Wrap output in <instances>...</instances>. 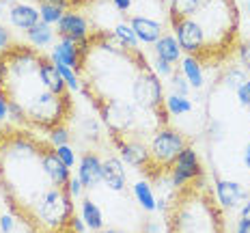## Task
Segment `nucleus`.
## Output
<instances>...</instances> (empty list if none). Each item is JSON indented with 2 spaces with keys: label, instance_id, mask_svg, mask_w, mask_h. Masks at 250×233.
<instances>
[{
  "label": "nucleus",
  "instance_id": "393cba45",
  "mask_svg": "<svg viewBox=\"0 0 250 233\" xmlns=\"http://www.w3.org/2000/svg\"><path fill=\"white\" fill-rule=\"evenodd\" d=\"M114 37H117L119 41H123L129 50H136L138 48V39H136V35H134L129 22H119L117 26H114Z\"/></svg>",
  "mask_w": 250,
  "mask_h": 233
},
{
  "label": "nucleus",
  "instance_id": "7ed1b4c3",
  "mask_svg": "<svg viewBox=\"0 0 250 233\" xmlns=\"http://www.w3.org/2000/svg\"><path fill=\"white\" fill-rule=\"evenodd\" d=\"M95 108L100 110L104 126L108 127L112 141L119 138H132L138 132V108L129 102L117 100V97H95Z\"/></svg>",
  "mask_w": 250,
  "mask_h": 233
},
{
  "label": "nucleus",
  "instance_id": "f3484780",
  "mask_svg": "<svg viewBox=\"0 0 250 233\" xmlns=\"http://www.w3.org/2000/svg\"><path fill=\"white\" fill-rule=\"evenodd\" d=\"M39 9H35L33 4H24V2H18L15 7L11 9L9 13V22L11 26L20 30H30L35 24H39Z\"/></svg>",
  "mask_w": 250,
  "mask_h": 233
},
{
  "label": "nucleus",
  "instance_id": "412c9836",
  "mask_svg": "<svg viewBox=\"0 0 250 233\" xmlns=\"http://www.w3.org/2000/svg\"><path fill=\"white\" fill-rule=\"evenodd\" d=\"M203 0H170V22H177V20H186V18H194L196 11L201 9Z\"/></svg>",
  "mask_w": 250,
  "mask_h": 233
},
{
  "label": "nucleus",
  "instance_id": "4be33fe9",
  "mask_svg": "<svg viewBox=\"0 0 250 233\" xmlns=\"http://www.w3.org/2000/svg\"><path fill=\"white\" fill-rule=\"evenodd\" d=\"M26 37H28V41L35 45V48L41 50L54 41V30H52L50 24H45L39 20V24H35L30 30H26Z\"/></svg>",
  "mask_w": 250,
  "mask_h": 233
},
{
  "label": "nucleus",
  "instance_id": "ddd939ff",
  "mask_svg": "<svg viewBox=\"0 0 250 233\" xmlns=\"http://www.w3.org/2000/svg\"><path fill=\"white\" fill-rule=\"evenodd\" d=\"M102 181L114 192H123L127 186V173H125L123 160L119 155H108L102 162Z\"/></svg>",
  "mask_w": 250,
  "mask_h": 233
},
{
  "label": "nucleus",
  "instance_id": "20e7f679",
  "mask_svg": "<svg viewBox=\"0 0 250 233\" xmlns=\"http://www.w3.org/2000/svg\"><path fill=\"white\" fill-rule=\"evenodd\" d=\"M188 145V138L179 129L170 127V126H162L153 132L149 141V153H151V164H153V170H151V177L160 179L166 173L168 175L170 167L177 160V155L181 153Z\"/></svg>",
  "mask_w": 250,
  "mask_h": 233
},
{
  "label": "nucleus",
  "instance_id": "e433bc0d",
  "mask_svg": "<svg viewBox=\"0 0 250 233\" xmlns=\"http://www.w3.org/2000/svg\"><path fill=\"white\" fill-rule=\"evenodd\" d=\"M15 4H18L15 0H0V18H4V15L9 18V13H11V9Z\"/></svg>",
  "mask_w": 250,
  "mask_h": 233
},
{
  "label": "nucleus",
  "instance_id": "f03ea898",
  "mask_svg": "<svg viewBox=\"0 0 250 233\" xmlns=\"http://www.w3.org/2000/svg\"><path fill=\"white\" fill-rule=\"evenodd\" d=\"M26 121L28 126L41 127V129H54L56 126H65L67 117L71 112V100L67 95H56L48 89L39 91L28 104L24 106Z\"/></svg>",
  "mask_w": 250,
  "mask_h": 233
},
{
  "label": "nucleus",
  "instance_id": "f8f14e48",
  "mask_svg": "<svg viewBox=\"0 0 250 233\" xmlns=\"http://www.w3.org/2000/svg\"><path fill=\"white\" fill-rule=\"evenodd\" d=\"M56 26H59L56 33L61 35V39H74V41H78V43L86 41L88 33H91L86 18L84 15H80V13H76V11H67Z\"/></svg>",
  "mask_w": 250,
  "mask_h": 233
},
{
  "label": "nucleus",
  "instance_id": "c03bdc74",
  "mask_svg": "<svg viewBox=\"0 0 250 233\" xmlns=\"http://www.w3.org/2000/svg\"><path fill=\"white\" fill-rule=\"evenodd\" d=\"M248 13H250V0H248Z\"/></svg>",
  "mask_w": 250,
  "mask_h": 233
},
{
  "label": "nucleus",
  "instance_id": "4468645a",
  "mask_svg": "<svg viewBox=\"0 0 250 233\" xmlns=\"http://www.w3.org/2000/svg\"><path fill=\"white\" fill-rule=\"evenodd\" d=\"M102 162L100 155L95 151H86L80 158V167H78V179L82 181L86 190H93L102 184Z\"/></svg>",
  "mask_w": 250,
  "mask_h": 233
},
{
  "label": "nucleus",
  "instance_id": "aec40b11",
  "mask_svg": "<svg viewBox=\"0 0 250 233\" xmlns=\"http://www.w3.org/2000/svg\"><path fill=\"white\" fill-rule=\"evenodd\" d=\"M80 212H82V220H84L86 229H91L95 233L104 229V216H102V210L97 207L95 201H91L88 196H86V199H82Z\"/></svg>",
  "mask_w": 250,
  "mask_h": 233
},
{
  "label": "nucleus",
  "instance_id": "b1692460",
  "mask_svg": "<svg viewBox=\"0 0 250 233\" xmlns=\"http://www.w3.org/2000/svg\"><path fill=\"white\" fill-rule=\"evenodd\" d=\"M164 108L168 115H188V112H192V102L188 100L184 95H175V93H170V95L164 97Z\"/></svg>",
  "mask_w": 250,
  "mask_h": 233
},
{
  "label": "nucleus",
  "instance_id": "a878e982",
  "mask_svg": "<svg viewBox=\"0 0 250 233\" xmlns=\"http://www.w3.org/2000/svg\"><path fill=\"white\" fill-rule=\"evenodd\" d=\"M248 71L244 69L242 65H237V67H229L227 69V74H225V85L229 86V89H233V91H237L239 86L244 85V82L248 80Z\"/></svg>",
  "mask_w": 250,
  "mask_h": 233
},
{
  "label": "nucleus",
  "instance_id": "4c0bfd02",
  "mask_svg": "<svg viewBox=\"0 0 250 233\" xmlns=\"http://www.w3.org/2000/svg\"><path fill=\"white\" fill-rule=\"evenodd\" d=\"M0 231L2 233H13V218L11 216H0Z\"/></svg>",
  "mask_w": 250,
  "mask_h": 233
},
{
  "label": "nucleus",
  "instance_id": "72a5a7b5",
  "mask_svg": "<svg viewBox=\"0 0 250 233\" xmlns=\"http://www.w3.org/2000/svg\"><path fill=\"white\" fill-rule=\"evenodd\" d=\"M239 61H242V67L246 71H250V41H244L239 45Z\"/></svg>",
  "mask_w": 250,
  "mask_h": 233
},
{
  "label": "nucleus",
  "instance_id": "5701e85b",
  "mask_svg": "<svg viewBox=\"0 0 250 233\" xmlns=\"http://www.w3.org/2000/svg\"><path fill=\"white\" fill-rule=\"evenodd\" d=\"M134 196H136L138 205L143 207L145 212L158 210V201H155V194H153V190H151V186L147 181H136V184H134Z\"/></svg>",
  "mask_w": 250,
  "mask_h": 233
},
{
  "label": "nucleus",
  "instance_id": "0eeeda50",
  "mask_svg": "<svg viewBox=\"0 0 250 233\" xmlns=\"http://www.w3.org/2000/svg\"><path fill=\"white\" fill-rule=\"evenodd\" d=\"M170 24H173L175 37L179 41L181 50L201 61L203 52H205V35H203L199 22L194 18H186V20H177V22H170Z\"/></svg>",
  "mask_w": 250,
  "mask_h": 233
},
{
  "label": "nucleus",
  "instance_id": "c9c22d12",
  "mask_svg": "<svg viewBox=\"0 0 250 233\" xmlns=\"http://www.w3.org/2000/svg\"><path fill=\"white\" fill-rule=\"evenodd\" d=\"M9 119V100L4 95H0V123H4Z\"/></svg>",
  "mask_w": 250,
  "mask_h": 233
},
{
  "label": "nucleus",
  "instance_id": "1a4fd4ad",
  "mask_svg": "<svg viewBox=\"0 0 250 233\" xmlns=\"http://www.w3.org/2000/svg\"><path fill=\"white\" fill-rule=\"evenodd\" d=\"M114 143H117L121 160H125V164L136 167L138 170H145V173L151 177L153 164H151L149 145H145L140 138H119V141H114Z\"/></svg>",
  "mask_w": 250,
  "mask_h": 233
},
{
  "label": "nucleus",
  "instance_id": "79ce46f5",
  "mask_svg": "<svg viewBox=\"0 0 250 233\" xmlns=\"http://www.w3.org/2000/svg\"><path fill=\"white\" fill-rule=\"evenodd\" d=\"M244 164L250 169V143L246 145V149H244Z\"/></svg>",
  "mask_w": 250,
  "mask_h": 233
},
{
  "label": "nucleus",
  "instance_id": "c756f323",
  "mask_svg": "<svg viewBox=\"0 0 250 233\" xmlns=\"http://www.w3.org/2000/svg\"><path fill=\"white\" fill-rule=\"evenodd\" d=\"M56 149V155L61 158V162L65 164L67 169H71L76 164V151L71 145H61V147H54Z\"/></svg>",
  "mask_w": 250,
  "mask_h": 233
},
{
  "label": "nucleus",
  "instance_id": "7c9ffc66",
  "mask_svg": "<svg viewBox=\"0 0 250 233\" xmlns=\"http://www.w3.org/2000/svg\"><path fill=\"white\" fill-rule=\"evenodd\" d=\"M151 69H153V71H155V74H158L160 78H162V76H168V78H170V74H173V71H175V67L170 65V63H166V61H162V59H158V56H155L153 67H151Z\"/></svg>",
  "mask_w": 250,
  "mask_h": 233
},
{
  "label": "nucleus",
  "instance_id": "37998d69",
  "mask_svg": "<svg viewBox=\"0 0 250 233\" xmlns=\"http://www.w3.org/2000/svg\"><path fill=\"white\" fill-rule=\"evenodd\" d=\"M97 233H125V231H121V229H102V231H97Z\"/></svg>",
  "mask_w": 250,
  "mask_h": 233
},
{
  "label": "nucleus",
  "instance_id": "a211bd4d",
  "mask_svg": "<svg viewBox=\"0 0 250 233\" xmlns=\"http://www.w3.org/2000/svg\"><path fill=\"white\" fill-rule=\"evenodd\" d=\"M153 45H155V56L166 61V63H170V65L184 59V50H181V45H179V41H177L175 35H162Z\"/></svg>",
  "mask_w": 250,
  "mask_h": 233
},
{
  "label": "nucleus",
  "instance_id": "58836bf2",
  "mask_svg": "<svg viewBox=\"0 0 250 233\" xmlns=\"http://www.w3.org/2000/svg\"><path fill=\"white\" fill-rule=\"evenodd\" d=\"M235 233H250V218H239L235 225Z\"/></svg>",
  "mask_w": 250,
  "mask_h": 233
},
{
  "label": "nucleus",
  "instance_id": "2f4dec72",
  "mask_svg": "<svg viewBox=\"0 0 250 233\" xmlns=\"http://www.w3.org/2000/svg\"><path fill=\"white\" fill-rule=\"evenodd\" d=\"M237 93V100H239V104H242L244 108H250V78L246 82H244L242 86L235 91Z\"/></svg>",
  "mask_w": 250,
  "mask_h": 233
},
{
  "label": "nucleus",
  "instance_id": "c85d7f7f",
  "mask_svg": "<svg viewBox=\"0 0 250 233\" xmlns=\"http://www.w3.org/2000/svg\"><path fill=\"white\" fill-rule=\"evenodd\" d=\"M69 129L65 126H56L54 129H50V145L52 147H61V145H69Z\"/></svg>",
  "mask_w": 250,
  "mask_h": 233
},
{
  "label": "nucleus",
  "instance_id": "6e6552de",
  "mask_svg": "<svg viewBox=\"0 0 250 233\" xmlns=\"http://www.w3.org/2000/svg\"><path fill=\"white\" fill-rule=\"evenodd\" d=\"M88 50H91L88 48V41L78 43L74 39H61L59 43L54 45V50H52L50 59L54 61L56 65H67V67H71L76 74H80L82 67L86 63Z\"/></svg>",
  "mask_w": 250,
  "mask_h": 233
},
{
  "label": "nucleus",
  "instance_id": "bb28decb",
  "mask_svg": "<svg viewBox=\"0 0 250 233\" xmlns=\"http://www.w3.org/2000/svg\"><path fill=\"white\" fill-rule=\"evenodd\" d=\"M67 11H62V9L59 7H54V4H43L41 2L39 4V18H41V22H45V24H59L61 22V18L65 15Z\"/></svg>",
  "mask_w": 250,
  "mask_h": 233
},
{
  "label": "nucleus",
  "instance_id": "423d86ee",
  "mask_svg": "<svg viewBox=\"0 0 250 233\" xmlns=\"http://www.w3.org/2000/svg\"><path fill=\"white\" fill-rule=\"evenodd\" d=\"M168 177H170V184H173L177 190L184 188L188 184H194V181H199L203 177L201 158L190 143H188L186 147L181 149V153L177 155V160L168 170Z\"/></svg>",
  "mask_w": 250,
  "mask_h": 233
},
{
  "label": "nucleus",
  "instance_id": "473e14b6",
  "mask_svg": "<svg viewBox=\"0 0 250 233\" xmlns=\"http://www.w3.org/2000/svg\"><path fill=\"white\" fill-rule=\"evenodd\" d=\"M82 190H84V186H82V181L78 177H71L67 181V192L71 194V199H78V196L82 194Z\"/></svg>",
  "mask_w": 250,
  "mask_h": 233
},
{
  "label": "nucleus",
  "instance_id": "39448f33",
  "mask_svg": "<svg viewBox=\"0 0 250 233\" xmlns=\"http://www.w3.org/2000/svg\"><path fill=\"white\" fill-rule=\"evenodd\" d=\"M132 100L134 106L143 112H151V115L160 117V110H166L162 80L151 67L136 71V76L132 80Z\"/></svg>",
  "mask_w": 250,
  "mask_h": 233
},
{
  "label": "nucleus",
  "instance_id": "6ab92c4d",
  "mask_svg": "<svg viewBox=\"0 0 250 233\" xmlns=\"http://www.w3.org/2000/svg\"><path fill=\"white\" fill-rule=\"evenodd\" d=\"M181 74L186 76V80L190 82L192 89H203V85H205V74H203V63L196 56H190L186 54L184 59H181Z\"/></svg>",
  "mask_w": 250,
  "mask_h": 233
},
{
  "label": "nucleus",
  "instance_id": "2eb2a0df",
  "mask_svg": "<svg viewBox=\"0 0 250 233\" xmlns=\"http://www.w3.org/2000/svg\"><path fill=\"white\" fill-rule=\"evenodd\" d=\"M39 80L41 85H43V89H48L50 93H56V95H67V85L65 80H62L61 71L56 69L54 61L48 59V56H43L41 59V65H39Z\"/></svg>",
  "mask_w": 250,
  "mask_h": 233
},
{
  "label": "nucleus",
  "instance_id": "f704fd0d",
  "mask_svg": "<svg viewBox=\"0 0 250 233\" xmlns=\"http://www.w3.org/2000/svg\"><path fill=\"white\" fill-rule=\"evenodd\" d=\"M9 45H11V33H9L7 26L0 24V52L7 50Z\"/></svg>",
  "mask_w": 250,
  "mask_h": 233
},
{
  "label": "nucleus",
  "instance_id": "f257e3e1",
  "mask_svg": "<svg viewBox=\"0 0 250 233\" xmlns=\"http://www.w3.org/2000/svg\"><path fill=\"white\" fill-rule=\"evenodd\" d=\"M194 20L205 35V52L201 61H211L213 52L231 50L237 37V9L233 0H203Z\"/></svg>",
  "mask_w": 250,
  "mask_h": 233
},
{
  "label": "nucleus",
  "instance_id": "9b49d317",
  "mask_svg": "<svg viewBox=\"0 0 250 233\" xmlns=\"http://www.w3.org/2000/svg\"><path fill=\"white\" fill-rule=\"evenodd\" d=\"M41 167H43L45 175L56 188H65L67 181L71 179V169H67L65 164L61 162V158L56 155V149L52 145H43L41 149Z\"/></svg>",
  "mask_w": 250,
  "mask_h": 233
},
{
  "label": "nucleus",
  "instance_id": "cd10ccee",
  "mask_svg": "<svg viewBox=\"0 0 250 233\" xmlns=\"http://www.w3.org/2000/svg\"><path fill=\"white\" fill-rule=\"evenodd\" d=\"M170 89H173L175 95H184L188 97V93H190V82L186 80V76L181 74V71H173L170 74Z\"/></svg>",
  "mask_w": 250,
  "mask_h": 233
},
{
  "label": "nucleus",
  "instance_id": "ea45409f",
  "mask_svg": "<svg viewBox=\"0 0 250 233\" xmlns=\"http://www.w3.org/2000/svg\"><path fill=\"white\" fill-rule=\"evenodd\" d=\"M112 4L119 9V11L127 13V11H129V7H132V0H112Z\"/></svg>",
  "mask_w": 250,
  "mask_h": 233
},
{
  "label": "nucleus",
  "instance_id": "9d476101",
  "mask_svg": "<svg viewBox=\"0 0 250 233\" xmlns=\"http://www.w3.org/2000/svg\"><path fill=\"white\" fill-rule=\"evenodd\" d=\"M248 190L233 179H222L216 175V196L225 210H239L248 199Z\"/></svg>",
  "mask_w": 250,
  "mask_h": 233
},
{
  "label": "nucleus",
  "instance_id": "dca6fc26",
  "mask_svg": "<svg viewBox=\"0 0 250 233\" xmlns=\"http://www.w3.org/2000/svg\"><path fill=\"white\" fill-rule=\"evenodd\" d=\"M129 26H132L138 43H155V41L164 35L162 24L151 18H145V15H134V18L129 20Z\"/></svg>",
  "mask_w": 250,
  "mask_h": 233
},
{
  "label": "nucleus",
  "instance_id": "a19ab883",
  "mask_svg": "<svg viewBox=\"0 0 250 233\" xmlns=\"http://www.w3.org/2000/svg\"><path fill=\"white\" fill-rule=\"evenodd\" d=\"M239 218H250V194H248L246 203L239 207Z\"/></svg>",
  "mask_w": 250,
  "mask_h": 233
}]
</instances>
